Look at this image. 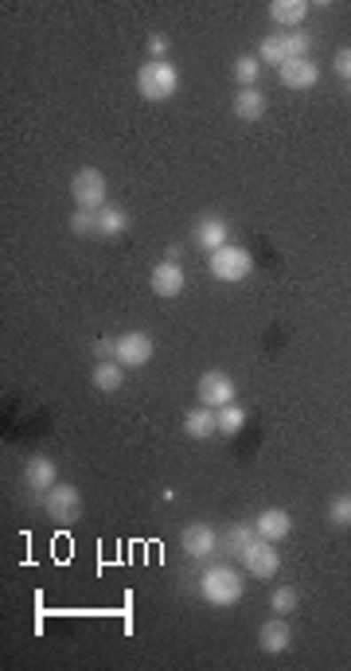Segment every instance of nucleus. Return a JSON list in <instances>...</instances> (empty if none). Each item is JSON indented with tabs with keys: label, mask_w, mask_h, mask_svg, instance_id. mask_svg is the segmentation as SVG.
<instances>
[{
	"label": "nucleus",
	"mask_w": 351,
	"mask_h": 671,
	"mask_svg": "<svg viewBox=\"0 0 351 671\" xmlns=\"http://www.w3.org/2000/svg\"><path fill=\"white\" fill-rule=\"evenodd\" d=\"M242 574L234 566H227V562H219V566H207L199 578V594L203 601H211V605H234V601H242Z\"/></svg>",
	"instance_id": "1"
},
{
	"label": "nucleus",
	"mask_w": 351,
	"mask_h": 671,
	"mask_svg": "<svg viewBox=\"0 0 351 671\" xmlns=\"http://www.w3.org/2000/svg\"><path fill=\"white\" fill-rule=\"evenodd\" d=\"M136 91H141V98H149V102H164V98H172L180 91V71H176L168 59H149V63H141V71H136Z\"/></svg>",
	"instance_id": "2"
},
{
	"label": "nucleus",
	"mask_w": 351,
	"mask_h": 671,
	"mask_svg": "<svg viewBox=\"0 0 351 671\" xmlns=\"http://www.w3.org/2000/svg\"><path fill=\"white\" fill-rule=\"evenodd\" d=\"M71 200L78 211H102L105 207V176L98 168H78L71 180Z\"/></svg>",
	"instance_id": "3"
},
{
	"label": "nucleus",
	"mask_w": 351,
	"mask_h": 671,
	"mask_svg": "<svg viewBox=\"0 0 351 671\" xmlns=\"http://www.w3.org/2000/svg\"><path fill=\"white\" fill-rule=\"evenodd\" d=\"M211 273L219 281H242L246 273H254V254L246 246H222V250L211 254Z\"/></svg>",
	"instance_id": "4"
},
{
	"label": "nucleus",
	"mask_w": 351,
	"mask_h": 671,
	"mask_svg": "<svg viewBox=\"0 0 351 671\" xmlns=\"http://www.w3.org/2000/svg\"><path fill=\"white\" fill-rule=\"evenodd\" d=\"M43 511L55 523H78V516H82V496H78V488H71V485H55L43 496Z\"/></svg>",
	"instance_id": "5"
},
{
	"label": "nucleus",
	"mask_w": 351,
	"mask_h": 671,
	"mask_svg": "<svg viewBox=\"0 0 351 671\" xmlns=\"http://www.w3.org/2000/svg\"><path fill=\"white\" fill-rule=\"evenodd\" d=\"M149 359H152V336L149 332H125L121 340H117L113 363H121V367H144Z\"/></svg>",
	"instance_id": "6"
},
{
	"label": "nucleus",
	"mask_w": 351,
	"mask_h": 671,
	"mask_svg": "<svg viewBox=\"0 0 351 671\" xmlns=\"http://www.w3.org/2000/svg\"><path fill=\"white\" fill-rule=\"evenodd\" d=\"M234 379L230 375H222V371H207L199 379V402L203 407H211V410H219V407H230L234 402Z\"/></svg>",
	"instance_id": "7"
},
{
	"label": "nucleus",
	"mask_w": 351,
	"mask_h": 671,
	"mask_svg": "<svg viewBox=\"0 0 351 671\" xmlns=\"http://www.w3.org/2000/svg\"><path fill=\"white\" fill-rule=\"evenodd\" d=\"M242 562H246V570L254 578H273L277 574V566H281V555H277V547H273L269 539H254L246 547V555H242Z\"/></svg>",
	"instance_id": "8"
},
{
	"label": "nucleus",
	"mask_w": 351,
	"mask_h": 671,
	"mask_svg": "<svg viewBox=\"0 0 351 671\" xmlns=\"http://www.w3.org/2000/svg\"><path fill=\"white\" fill-rule=\"evenodd\" d=\"M183 270H180V262H160V265H152V273H149V285H152V293L156 297H164V301H172V297H180L183 293Z\"/></svg>",
	"instance_id": "9"
},
{
	"label": "nucleus",
	"mask_w": 351,
	"mask_h": 671,
	"mask_svg": "<svg viewBox=\"0 0 351 671\" xmlns=\"http://www.w3.org/2000/svg\"><path fill=\"white\" fill-rule=\"evenodd\" d=\"M180 547H183V555L188 558H211L214 547H219V535H214L207 523H191V527H183Z\"/></svg>",
	"instance_id": "10"
},
{
	"label": "nucleus",
	"mask_w": 351,
	"mask_h": 671,
	"mask_svg": "<svg viewBox=\"0 0 351 671\" xmlns=\"http://www.w3.org/2000/svg\"><path fill=\"white\" fill-rule=\"evenodd\" d=\"M292 644V628H289V620L285 617H269L266 625L258 628V648L261 652H269V656H277V652H285V648Z\"/></svg>",
	"instance_id": "11"
},
{
	"label": "nucleus",
	"mask_w": 351,
	"mask_h": 671,
	"mask_svg": "<svg viewBox=\"0 0 351 671\" xmlns=\"http://www.w3.org/2000/svg\"><path fill=\"white\" fill-rule=\"evenodd\" d=\"M277 71H281V83H285L289 91H308V86H316V78H320L312 59H289V63H281Z\"/></svg>",
	"instance_id": "12"
},
{
	"label": "nucleus",
	"mask_w": 351,
	"mask_h": 671,
	"mask_svg": "<svg viewBox=\"0 0 351 671\" xmlns=\"http://www.w3.org/2000/svg\"><path fill=\"white\" fill-rule=\"evenodd\" d=\"M24 480H27V488H35V492H51V488H55V461H51V457H43V453L27 457V465H24Z\"/></svg>",
	"instance_id": "13"
},
{
	"label": "nucleus",
	"mask_w": 351,
	"mask_h": 671,
	"mask_svg": "<svg viewBox=\"0 0 351 671\" xmlns=\"http://www.w3.org/2000/svg\"><path fill=\"white\" fill-rule=\"evenodd\" d=\"M289 527H292V519H289V511H281V508H266L258 516V523H254L258 539H269V542H281L289 535Z\"/></svg>",
	"instance_id": "14"
},
{
	"label": "nucleus",
	"mask_w": 351,
	"mask_h": 671,
	"mask_svg": "<svg viewBox=\"0 0 351 671\" xmlns=\"http://www.w3.org/2000/svg\"><path fill=\"white\" fill-rule=\"evenodd\" d=\"M195 246H203V250H222L227 246V223L214 219V215H207V219L195 223Z\"/></svg>",
	"instance_id": "15"
},
{
	"label": "nucleus",
	"mask_w": 351,
	"mask_h": 671,
	"mask_svg": "<svg viewBox=\"0 0 351 671\" xmlns=\"http://www.w3.org/2000/svg\"><path fill=\"white\" fill-rule=\"evenodd\" d=\"M261 114H266V94H261L258 86H242V91L234 94V117H242V122H258Z\"/></svg>",
	"instance_id": "16"
},
{
	"label": "nucleus",
	"mask_w": 351,
	"mask_h": 671,
	"mask_svg": "<svg viewBox=\"0 0 351 671\" xmlns=\"http://www.w3.org/2000/svg\"><path fill=\"white\" fill-rule=\"evenodd\" d=\"M269 16H273V24H285L289 32H297V28L305 24V16H308V4L305 0H273Z\"/></svg>",
	"instance_id": "17"
},
{
	"label": "nucleus",
	"mask_w": 351,
	"mask_h": 671,
	"mask_svg": "<svg viewBox=\"0 0 351 671\" xmlns=\"http://www.w3.org/2000/svg\"><path fill=\"white\" fill-rule=\"evenodd\" d=\"M183 430H188L195 441L211 438V433H219V410H211V407L188 410V418H183Z\"/></svg>",
	"instance_id": "18"
},
{
	"label": "nucleus",
	"mask_w": 351,
	"mask_h": 671,
	"mask_svg": "<svg viewBox=\"0 0 351 671\" xmlns=\"http://www.w3.org/2000/svg\"><path fill=\"white\" fill-rule=\"evenodd\" d=\"M258 59L261 63H273V67H281V63H289L292 59V43H289V32H273L261 39V47H258Z\"/></svg>",
	"instance_id": "19"
},
{
	"label": "nucleus",
	"mask_w": 351,
	"mask_h": 671,
	"mask_svg": "<svg viewBox=\"0 0 351 671\" xmlns=\"http://www.w3.org/2000/svg\"><path fill=\"white\" fill-rule=\"evenodd\" d=\"M90 379H94V387L102 391V394H113V391H121V383H125V367H121V363L98 359V367L90 371Z\"/></svg>",
	"instance_id": "20"
},
{
	"label": "nucleus",
	"mask_w": 351,
	"mask_h": 671,
	"mask_svg": "<svg viewBox=\"0 0 351 671\" xmlns=\"http://www.w3.org/2000/svg\"><path fill=\"white\" fill-rule=\"evenodd\" d=\"M129 231V211L125 207H102L98 211V234H105V239H117V234Z\"/></svg>",
	"instance_id": "21"
},
{
	"label": "nucleus",
	"mask_w": 351,
	"mask_h": 671,
	"mask_svg": "<svg viewBox=\"0 0 351 671\" xmlns=\"http://www.w3.org/2000/svg\"><path fill=\"white\" fill-rule=\"evenodd\" d=\"M254 539H258V531H254L250 523H234L227 531V539H222V550H227V558H242Z\"/></svg>",
	"instance_id": "22"
},
{
	"label": "nucleus",
	"mask_w": 351,
	"mask_h": 671,
	"mask_svg": "<svg viewBox=\"0 0 351 671\" xmlns=\"http://www.w3.org/2000/svg\"><path fill=\"white\" fill-rule=\"evenodd\" d=\"M242 426H246V410H238L234 402L230 407H219V433L234 438V433H242Z\"/></svg>",
	"instance_id": "23"
},
{
	"label": "nucleus",
	"mask_w": 351,
	"mask_h": 671,
	"mask_svg": "<svg viewBox=\"0 0 351 671\" xmlns=\"http://www.w3.org/2000/svg\"><path fill=\"white\" fill-rule=\"evenodd\" d=\"M258 63H261L258 55L234 59V83H238V86H258Z\"/></svg>",
	"instance_id": "24"
},
{
	"label": "nucleus",
	"mask_w": 351,
	"mask_h": 671,
	"mask_svg": "<svg viewBox=\"0 0 351 671\" xmlns=\"http://www.w3.org/2000/svg\"><path fill=\"white\" fill-rule=\"evenodd\" d=\"M269 605H273V613H292V609H297V589L292 586H277L273 589V597H269Z\"/></svg>",
	"instance_id": "25"
},
{
	"label": "nucleus",
	"mask_w": 351,
	"mask_h": 671,
	"mask_svg": "<svg viewBox=\"0 0 351 671\" xmlns=\"http://www.w3.org/2000/svg\"><path fill=\"white\" fill-rule=\"evenodd\" d=\"M328 516H332V523H336V527H347V523H351V496H339V500H332Z\"/></svg>",
	"instance_id": "26"
},
{
	"label": "nucleus",
	"mask_w": 351,
	"mask_h": 671,
	"mask_svg": "<svg viewBox=\"0 0 351 671\" xmlns=\"http://www.w3.org/2000/svg\"><path fill=\"white\" fill-rule=\"evenodd\" d=\"M289 43H292V59H305L312 51V36L300 32V28H297V32H289Z\"/></svg>",
	"instance_id": "27"
},
{
	"label": "nucleus",
	"mask_w": 351,
	"mask_h": 671,
	"mask_svg": "<svg viewBox=\"0 0 351 671\" xmlns=\"http://www.w3.org/2000/svg\"><path fill=\"white\" fill-rule=\"evenodd\" d=\"M74 234H86V231H98V211H78L74 215Z\"/></svg>",
	"instance_id": "28"
},
{
	"label": "nucleus",
	"mask_w": 351,
	"mask_h": 671,
	"mask_svg": "<svg viewBox=\"0 0 351 671\" xmlns=\"http://www.w3.org/2000/svg\"><path fill=\"white\" fill-rule=\"evenodd\" d=\"M332 67H336L339 78H347V83H351V47H339L336 59H332Z\"/></svg>",
	"instance_id": "29"
},
{
	"label": "nucleus",
	"mask_w": 351,
	"mask_h": 671,
	"mask_svg": "<svg viewBox=\"0 0 351 671\" xmlns=\"http://www.w3.org/2000/svg\"><path fill=\"white\" fill-rule=\"evenodd\" d=\"M149 51H152V59H164V55H168V39H164V36H149Z\"/></svg>",
	"instance_id": "30"
},
{
	"label": "nucleus",
	"mask_w": 351,
	"mask_h": 671,
	"mask_svg": "<svg viewBox=\"0 0 351 671\" xmlns=\"http://www.w3.org/2000/svg\"><path fill=\"white\" fill-rule=\"evenodd\" d=\"M94 351H98V359H105V355H117V340H98Z\"/></svg>",
	"instance_id": "31"
}]
</instances>
